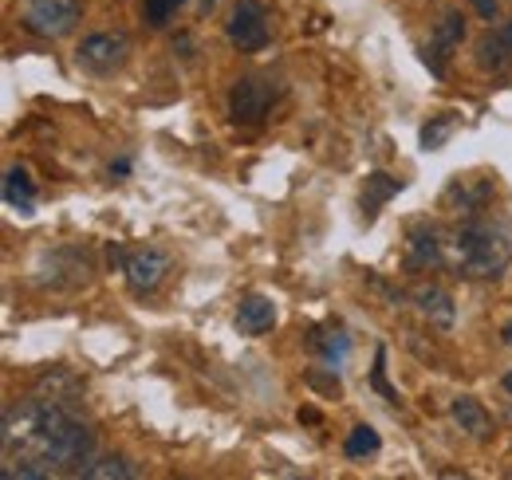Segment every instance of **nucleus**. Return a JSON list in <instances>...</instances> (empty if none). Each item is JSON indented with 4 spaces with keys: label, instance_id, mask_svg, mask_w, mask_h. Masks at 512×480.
<instances>
[{
    "label": "nucleus",
    "instance_id": "1",
    "mask_svg": "<svg viewBox=\"0 0 512 480\" xmlns=\"http://www.w3.org/2000/svg\"><path fill=\"white\" fill-rule=\"evenodd\" d=\"M4 457H36L56 473L79 477L95 453V433L52 398H20L0 421Z\"/></svg>",
    "mask_w": 512,
    "mask_h": 480
},
{
    "label": "nucleus",
    "instance_id": "2",
    "mask_svg": "<svg viewBox=\"0 0 512 480\" xmlns=\"http://www.w3.org/2000/svg\"><path fill=\"white\" fill-rule=\"evenodd\" d=\"M512 264V237L501 221L469 213L457 229V268L469 280H501Z\"/></svg>",
    "mask_w": 512,
    "mask_h": 480
},
{
    "label": "nucleus",
    "instance_id": "3",
    "mask_svg": "<svg viewBox=\"0 0 512 480\" xmlns=\"http://www.w3.org/2000/svg\"><path fill=\"white\" fill-rule=\"evenodd\" d=\"M276 99H280V87L272 79L245 75L229 91V119L237 122V126H256V122H264V115L272 111Z\"/></svg>",
    "mask_w": 512,
    "mask_h": 480
},
{
    "label": "nucleus",
    "instance_id": "4",
    "mask_svg": "<svg viewBox=\"0 0 512 480\" xmlns=\"http://www.w3.org/2000/svg\"><path fill=\"white\" fill-rule=\"evenodd\" d=\"M79 16H83L79 0H28L24 28L32 36H44V40H64V36L75 32Z\"/></svg>",
    "mask_w": 512,
    "mask_h": 480
},
{
    "label": "nucleus",
    "instance_id": "5",
    "mask_svg": "<svg viewBox=\"0 0 512 480\" xmlns=\"http://www.w3.org/2000/svg\"><path fill=\"white\" fill-rule=\"evenodd\" d=\"M225 32H229V44L237 52H260V48H268V40H272L268 8L260 0H237Z\"/></svg>",
    "mask_w": 512,
    "mask_h": 480
},
{
    "label": "nucleus",
    "instance_id": "6",
    "mask_svg": "<svg viewBox=\"0 0 512 480\" xmlns=\"http://www.w3.org/2000/svg\"><path fill=\"white\" fill-rule=\"evenodd\" d=\"M127 56H130V40L123 32H95L75 52L79 67L91 71V75H115L127 63Z\"/></svg>",
    "mask_w": 512,
    "mask_h": 480
},
{
    "label": "nucleus",
    "instance_id": "7",
    "mask_svg": "<svg viewBox=\"0 0 512 480\" xmlns=\"http://www.w3.org/2000/svg\"><path fill=\"white\" fill-rule=\"evenodd\" d=\"M166 276H170V256L158 252V248H142V252H134L127 260V284L138 300L154 296Z\"/></svg>",
    "mask_w": 512,
    "mask_h": 480
},
{
    "label": "nucleus",
    "instance_id": "8",
    "mask_svg": "<svg viewBox=\"0 0 512 480\" xmlns=\"http://www.w3.org/2000/svg\"><path fill=\"white\" fill-rule=\"evenodd\" d=\"M461 36H465V16H461L457 8H449L446 16H442V24L434 28V44H430V48L422 52L426 67H430V71H434L438 79L446 75V63H442V60H446L449 52H453V48L461 44Z\"/></svg>",
    "mask_w": 512,
    "mask_h": 480
},
{
    "label": "nucleus",
    "instance_id": "9",
    "mask_svg": "<svg viewBox=\"0 0 512 480\" xmlns=\"http://www.w3.org/2000/svg\"><path fill=\"white\" fill-rule=\"evenodd\" d=\"M233 327L241 331V335H268L272 327H276V303L268 300V296H245V300L237 303V315H233Z\"/></svg>",
    "mask_w": 512,
    "mask_h": 480
},
{
    "label": "nucleus",
    "instance_id": "10",
    "mask_svg": "<svg viewBox=\"0 0 512 480\" xmlns=\"http://www.w3.org/2000/svg\"><path fill=\"white\" fill-rule=\"evenodd\" d=\"M477 63L485 71H505V67H512V20L501 24V28H489L477 40Z\"/></svg>",
    "mask_w": 512,
    "mask_h": 480
},
{
    "label": "nucleus",
    "instance_id": "11",
    "mask_svg": "<svg viewBox=\"0 0 512 480\" xmlns=\"http://www.w3.org/2000/svg\"><path fill=\"white\" fill-rule=\"evenodd\" d=\"M410 268H438L442 264V237L430 225H414L410 229V252H406Z\"/></svg>",
    "mask_w": 512,
    "mask_h": 480
},
{
    "label": "nucleus",
    "instance_id": "12",
    "mask_svg": "<svg viewBox=\"0 0 512 480\" xmlns=\"http://www.w3.org/2000/svg\"><path fill=\"white\" fill-rule=\"evenodd\" d=\"M410 300L418 303V311H422L426 319H434L438 327H453L457 311H453V300H449V292H442L438 284H422V288H414V292H410Z\"/></svg>",
    "mask_w": 512,
    "mask_h": 480
},
{
    "label": "nucleus",
    "instance_id": "13",
    "mask_svg": "<svg viewBox=\"0 0 512 480\" xmlns=\"http://www.w3.org/2000/svg\"><path fill=\"white\" fill-rule=\"evenodd\" d=\"M4 201H8L12 209H20V217H32V213H36V181L28 178L24 166H12V170L4 174Z\"/></svg>",
    "mask_w": 512,
    "mask_h": 480
},
{
    "label": "nucleus",
    "instance_id": "14",
    "mask_svg": "<svg viewBox=\"0 0 512 480\" xmlns=\"http://www.w3.org/2000/svg\"><path fill=\"white\" fill-rule=\"evenodd\" d=\"M308 343H312L323 359H327V366H339V362L347 359V351H351L347 327H343V323H335V319H331V323H323V327H316Z\"/></svg>",
    "mask_w": 512,
    "mask_h": 480
},
{
    "label": "nucleus",
    "instance_id": "15",
    "mask_svg": "<svg viewBox=\"0 0 512 480\" xmlns=\"http://www.w3.org/2000/svg\"><path fill=\"white\" fill-rule=\"evenodd\" d=\"M402 178H390V174H371L367 185H363V197H359V205H363V217L367 221H375V213L383 209L390 197H398L402 193Z\"/></svg>",
    "mask_w": 512,
    "mask_h": 480
},
{
    "label": "nucleus",
    "instance_id": "16",
    "mask_svg": "<svg viewBox=\"0 0 512 480\" xmlns=\"http://www.w3.org/2000/svg\"><path fill=\"white\" fill-rule=\"evenodd\" d=\"M449 414H453V421L461 425V433H473L477 441H485V437L493 433V421H489V414L481 410L477 398H453V402H449Z\"/></svg>",
    "mask_w": 512,
    "mask_h": 480
},
{
    "label": "nucleus",
    "instance_id": "17",
    "mask_svg": "<svg viewBox=\"0 0 512 480\" xmlns=\"http://www.w3.org/2000/svg\"><path fill=\"white\" fill-rule=\"evenodd\" d=\"M79 477L83 480H134L138 469L130 465L127 457H99V461H87Z\"/></svg>",
    "mask_w": 512,
    "mask_h": 480
},
{
    "label": "nucleus",
    "instance_id": "18",
    "mask_svg": "<svg viewBox=\"0 0 512 480\" xmlns=\"http://www.w3.org/2000/svg\"><path fill=\"white\" fill-rule=\"evenodd\" d=\"M0 477L4 480H48V477H56V469H52L48 461H36V457H4Z\"/></svg>",
    "mask_w": 512,
    "mask_h": 480
},
{
    "label": "nucleus",
    "instance_id": "19",
    "mask_svg": "<svg viewBox=\"0 0 512 480\" xmlns=\"http://www.w3.org/2000/svg\"><path fill=\"white\" fill-rule=\"evenodd\" d=\"M379 445H383V437H379L371 425H355V429H351V437L343 441V453H347L351 461H359V457L379 453Z\"/></svg>",
    "mask_w": 512,
    "mask_h": 480
},
{
    "label": "nucleus",
    "instance_id": "20",
    "mask_svg": "<svg viewBox=\"0 0 512 480\" xmlns=\"http://www.w3.org/2000/svg\"><path fill=\"white\" fill-rule=\"evenodd\" d=\"M457 130V115H438V119H430L422 126V134H418V142H422V150H442L449 142V134Z\"/></svg>",
    "mask_w": 512,
    "mask_h": 480
},
{
    "label": "nucleus",
    "instance_id": "21",
    "mask_svg": "<svg viewBox=\"0 0 512 480\" xmlns=\"http://www.w3.org/2000/svg\"><path fill=\"white\" fill-rule=\"evenodd\" d=\"M182 4H186V0H142V16H146L150 28H166L170 16H174Z\"/></svg>",
    "mask_w": 512,
    "mask_h": 480
},
{
    "label": "nucleus",
    "instance_id": "22",
    "mask_svg": "<svg viewBox=\"0 0 512 480\" xmlns=\"http://www.w3.org/2000/svg\"><path fill=\"white\" fill-rule=\"evenodd\" d=\"M371 382H375V390L383 394L386 402H394V406H398V390L386 382V347H379V351H375V370H371Z\"/></svg>",
    "mask_w": 512,
    "mask_h": 480
},
{
    "label": "nucleus",
    "instance_id": "23",
    "mask_svg": "<svg viewBox=\"0 0 512 480\" xmlns=\"http://www.w3.org/2000/svg\"><path fill=\"white\" fill-rule=\"evenodd\" d=\"M304 382H308L312 390H320V394H331V398H339V390H343V386H339L335 366H331L327 374H320V370H308V374H304Z\"/></svg>",
    "mask_w": 512,
    "mask_h": 480
},
{
    "label": "nucleus",
    "instance_id": "24",
    "mask_svg": "<svg viewBox=\"0 0 512 480\" xmlns=\"http://www.w3.org/2000/svg\"><path fill=\"white\" fill-rule=\"evenodd\" d=\"M473 8H477L481 20H493L497 16V0H473Z\"/></svg>",
    "mask_w": 512,
    "mask_h": 480
},
{
    "label": "nucleus",
    "instance_id": "25",
    "mask_svg": "<svg viewBox=\"0 0 512 480\" xmlns=\"http://www.w3.org/2000/svg\"><path fill=\"white\" fill-rule=\"evenodd\" d=\"M130 174V158H119V162H111V178H127Z\"/></svg>",
    "mask_w": 512,
    "mask_h": 480
},
{
    "label": "nucleus",
    "instance_id": "26",
    "mask_svg": "<svg viewBox=\"0 0 512 480\" xmlns=\"http://www.w3.org/2000/svg\"><path fill=\"white\" fill-rule=\"evenodd\" d=\"M300 421H304V425H320V414H316V410H300Z\"/></svg>",
    "mask_w": 512,
    "mask_h": 480
},
{
    "label": "nucleus",
    "instance_id": "27",
    "mask_svg": "<svg viewBox=\"0 0 512 480\" xmlns=\"http://www.w3.org/2000/svg\"><path fill=\"white\" fill-rule=\"evenodd\" d=\"M501 339H505V347H512V323H505V331H501Z\"/></svg>",
    "mask_w": 512,
    "mask_h": 480
},
{
    "label": "nucleus",
    "instance_id": "28",
    "mask_svg": "<svg viewBox=\"0 0 512 480\" xmlns=\"http://www.w3.org/2000/svg\"><path fill=\"white\" fill-rule=\"evenodd\" d=\"M213 4H217V0H197V8H201V12H209Z\"/></svg>",
    "mask_w": 512,
    "mask_h": 480
},
{
    "label": "nucleus",
    "instance_id": "29",
    "mask_svg": "<svg viewBox=\"0 0 512 480\" xmlns=\"http://www.w3.org/2000/svg\"><path fill=\"white\" fill-rule=\"evenodd\" d=\"M505 390H509V394H512V370H509V374H505Z\"/></svg>",
    "mask_w": 512,
    "mask_h": 480
}]
</instances>
